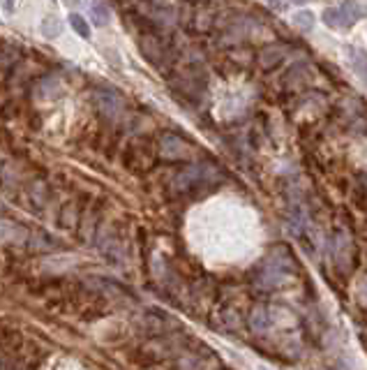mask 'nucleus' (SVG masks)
<instances>
[{"instance_id": "nucleus-2", "label": "nucleus", "mask_w": 367, "mask_h": 370, "mask_svg": "<svg viewBox=\"0 0 367 370\" xmlns=\"http://www.w3.org/2000/svg\"><path fill=\"white\" fill-rule=\"evenodd\" d=\"M291 275H294V259H291L289 252L282 248V259L277 257V250H275V257L266 259L264 269H261V273H259L257 285H261L264 289H275V287L287 285Z\"/></svg>"}, {"instance_id": "nucleus-6", "label": "nucleus", "mask_w": 367, "mask_h": 370, "mask_svg": "<svg viewBox=\"0 0 367 370\" xmlns=\"http://www.w3.org/2000/svg\"><path fill=\"white\" fill-rule=\"evenodd\" d=\"M90 16L92 21L97 23V26H104V23H109V8L102 3V0H92L90 3Z\"/></svg>"}, {"instance_id": "nucleus-11", "label": "nucleus", "mask_w": 367, "mask_h": 370, "mask_svg": "<svg viewBox=\"0 0 367 370\" xmlns=\"http://www.w3.org/2000/svg\"><path fill=\"white\" fill-rule=\"evenodd\" d=\"M268 3L273 5V8H277V10L284 8V0H268Z\"/></svg>"}, {"instance_id": "nucleus-10", "label": "nucleus", "mask_w": 367, "mask_h": 370, "mask_svg": "<svg viewBox=\"0 0 367 370\" xmlns=\"http://www.w3.org/2000/svg\"><path fill=\"white\" fill-rule=\"evenodd\" d=\"M268 326V317H266V310L264 308H257L252 314V329L254 331H264Z\"/></svg>"}, {"instance_id": "nucleus-8", "label": "nucleus", "mask_w": 367, "mask_h": 370, "mask_svg": "<svg viewBox=\"0 0 367 370\" xmlns=\"http://www.w3.org/2000/svg\"><path fill=\"white\" fill-rule=\"evenodd\" d=\"M294 23H296V28L303 30V33H309V30L314 28V14H312V12H307V10L296 12V14H294Z\"/></svg>"}, {"instance_id": "nucleus-12", "label": "nucleus", "mask_w": 367, "mask_h": 370, "mask_svg": "<svg viewBox=\"0 0 367 370\" xmlns=\"http://www.w3.org/2000/svg\"><path fill=\"white\" fill-rule=\"evenodd\" d=\"M294 3H298V5H303V3H307V0H294Z\"/></svg>"}, {"instance_id": "nucleus-3", "label": "nucleus", "mask_w": 367, "mask_h": 370, "mask_svg": "<svg viewBox=\"0 0 367 370\" xmlns=\"http://www.w3.org/2000/svg\"><path fill=\"white\" fill-rule=\"evenodd\" d=\"M333 257H335V267L342 273H349L353 267V241L346 232H338V236H335Z\"/></svg>"}, {"instance_id": "nucleus-5", "label": "nucleus", "mask_w": 367, "mask_h": 370, "mask_svg": "<svg viewBox=\"0 0 367 370\" xmlns=\"http://www.w3.org/2000/svg\"><path fill=\"white\" fill-rule=\"evenodd\" d=\"M284 47H277V45H273V47H266L264 51H261L259 56V63L266 67V70H273V67H277L279 63L284 60Z\"/></svg>"}, {"instance_id": "nucleus-1", "label": "nucleus", "mask_w": 367, "mask_h": 370, "mask_svg": "<svg viewBox=\"0 0 367 370\" xmlns=\"http://www.w3.org/2000/svg\"><path fill=\"white\" fill-rule=\"evenodd\" d=\"M365 16H367V8H363L358 0H342L335 8H326L321 12V21L326 23L328 28L340 30V33L353 28L360 18Z\"/></svg>"}, {"instance_id": "nucleus-9", "label": "nucleus", "mask_w": 367, "mask_h": 370, "mask_svg": "<svg viewBox=\"0 0 367 370\" xmlns=\"http://www.w3.org/2000/svg\"><path fill=\"white\" fill-rule=\"evenodd\" d=\"M42 35L45 37H58L60 35V21L55 16H47L45 21H42Z\"/></svg>"}, {"instance_id": "nucleus-4", "label": "nucleus", "mask_w": 367, "mask_h": 370, "mask_svg": "<svg viewBox=\"0 0 367 370\" xmlns=\"http://www.w3.org/2000/svg\"><path fill=\"white\" fill-rule=\"evenodd\" d=\"M346 58H349L353 74L367 86V51L360 47H346Z\"/></svg>"}, {"instance_id": "nucleus-7", "label": "nucleus", "mask_w": 367, "mask_h": 370, "mask_svg": "<svg viewBox=\"0 0 367 370\" xmlns=\"http://www.w3.org/2000/svg\"><path fill=\"white\" fill-rule=\"evenodd\" d=\"M67 21H70V26H72L74 33L88 40V37H90V26H88V21H86V16H81V14H70V18H67Z\"/></svg>"}]
</instances>
